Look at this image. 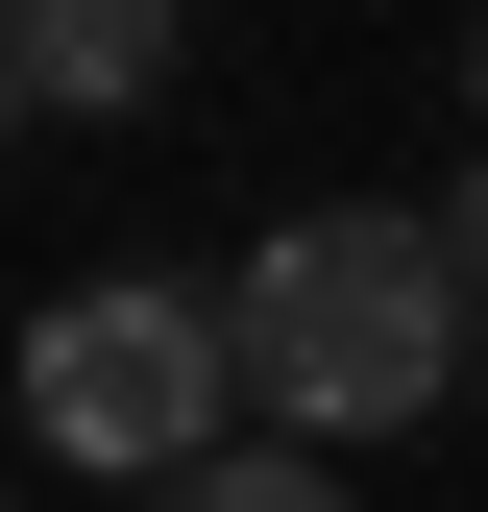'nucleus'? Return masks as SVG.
<instances>
[{
    "instance_id": "nucleus-1",
    "label": "nucleus",
    "mask_w": 488,
    "mask_h": 512,
    "mask_svg": "<svg viewBox=\"0 0 488 512\" xmlns=\"http://www.w3.org/2000/svg\"><path fill=\"white\" fill-rule=\"evenodd\" d=\"M220 317H244V415L269 439H415L464 391V269H440V196L415 220H293V244H244L220 269Z\"/></svg>"
},
{
    "instance_id": "nucleus-2",
    "label": "nucleus",
    "mask_w": 488,
    "mask_h": 512,
    "mask_svg": "<svg viewBox=\"0 0 488 512\" xmlns=\"http://www.w3.org/2000/svg\"><path fill=\"white\" fill-rule=\"evenodd\" d=\"M25 439L74 488H171V464H220L244 439V317L220 293H171V269H74L25 317Z\"/></svg>"
},
{
    "instance_id": "nucleus-3",
    "label": "nucleus",
    "mask_w": 488,
    "mask_h": 512,
    "mask_svg": "<svg viewBox=\"0 0 488 512\" xmlns=\"http://www.w3.org/2000/svg\"><path fill=\"white\" fill-rule=\"evenodd\" d=\"M171 74H196L171 0H0V98H25V122H147Z\"/></svg>"
},
{
    "instance_id": "nucleus-4",
    "label": "nucleus",
    "mask_w": 488,
    "mask_h": 512,
    "mask_svg": "<svg viewBox=\"0 0 488 512\" xmlns=\"http://www.w3.org/2000/svg\"><path fill=\"white\" fill-rule=\"evenodd\" d=\"M147 512H366V488H342V439H220V464H171Z\"/></svg>"
},
{
    "instance_id": "nucleus-5",
    "label": "nucleus",
    "mask_w": 488,
    "mask_h": 512,
    "mask_svg": "<svg viewBox=\"0 0 488 512\" xmlns=\"http://www.w3.org/2000/svg\"><path fill=\"white\" fill-rule=\"evenodd\" d=\"M440 269H464V391H488V171L440 196Z\"/></svg>"
},
{
    "instance_id": "nucleus-6",
    "label": "nucleus",
    "mask_w": 488,
    "mask_h": 512,
    "mask_svg": "<svg viewBox=\"0 0 488 512\" xmlns=\"http://www.w3.org/2000/svg\"><path fill=\"white\" fill-rule=\"evenodd\" d=\"M464 98H488V49H464Z\"/></svg>"
}]
</instances>
